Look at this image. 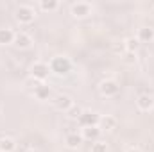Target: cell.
Instances as JSON below:
<instances>
[{
  "label": "cell",
  "mask_w": 154,
  "mask_h": 152,
  "mask_svg": "<svg viewBox=\"0 0 154 152\" xmlns=\"http://www.w3.org/2000/svg\"><path fill=\"white\" fill-rule=\"evenodd\" d=\"M48 66H50V74L57 77H65L72 72V61L66 56H54L50 59Z\"/></svg>",
  "instance_id": "1"
},
{
  "label": "cell",
  "mask_w": 154,
  "mask_h": 152,
  "mask_svg": "<svg viewBox=\"0 0 154 152\" xmlns=\"http://www.w3.org/2000/svg\"><path fill=\"white\" fill-rule=\"evenodd\" d=\"M36 18V9L29 4H23V5H18L16 11H14V20L20 23V25H29L32 23Z\"/></svg>",
  "instance_id": "2"
},
{
  "label": "cell",
  "mask_w": 154,
  "mask_h": 152,
  "mask_svg": "<svg viewBox=\"0 0 154 152\" xmlns=\"http://www.w3.org/2000/svg\"><path fill=\"white\" fill-rule=\"evenodd\" d=\"M93 13V5L90 2H74L70 5V14L77 18V20H82V18H88L90 14Z\"/></svg>",
  "instance_id": "3"
},
{
  "label": "cell",
  "mask_w": 154,
  "mask_h": 152,
  "mask_svg": "<svg viewBox=\"0 0 154 152\" xmlns=\"http://www.w3.org/2000/svg\"><path fill=\"white\" fill-rule=\"evenodd\" d=\"M99 91L102 97L106 99H113L120 93V84L116 82L115 79H104L100 84H99Z\"/></svg>",
  "instance_id": "4"
},
{
  "label": "cell",
  "mask_w": 154,
  "mask_h": 152,
  "mask_svg": "<svg viewBox=\"0 0 154 152\" xmlns=\"http://www.w3.org/2000/svg\"><path fill=\"white\" fill-rule=\"evenodd\" d=\"M29 72H31V77H32V79H36V81H39V82H43L45 79H48V75H50V66H48V63L36 61V63L31 65Z\"/></svg>",
  "instance_id": "5"
},
{
  "label": "cell",
  "mask_w": 154,
  "mask_h": 152,
  "mask_svg": "<svg viewBox=\"0 0 154 152\" xmlns=\"http://www.w3.org/2000/svg\"><path fill=\"white\" fill-rule=\"evenodd\" d=\"M79 125L81 127H93V125H99L100 122V114L97 111H90V109H84L82 114L79 116Z\"/></svg>",
  "instance_id": "6"
},
{
  "label": "cell",
  "mask_w": 154,
  "mask_h": 152,
  "mask_svg": "<svg viewBox=\"0 0 154 152\" xmlns=\"http://www.w3.org/2000/svg\"><path fill=\"white\" fill-rule=\"evenodd\" d=\"M52 104H54V108H56L57 111H63V113H66V111H68V109L74 106V100H72V97H70V95H65V93H61V95H56V97H54Z\"/></svg>",
  "instance_id": "7"
},
{
  "label": "cell",
  "mask_w": 154,
  "mask_h": 152,
  "mask_svg": "<svg viewBox=\"0 0 154 152\" xmlns=\"http://www.w3.org/2000/svg\"><path fill=\"white\" fill-rule=\"evenodd\" d=\"M100 134H102V129L99 125H93V127H82L81 129V136L82 140H88V141H97L100 140Z\"/></svg>",
  "instance_id": "8"
},
{
  "label": "cell",
  "mask_w": 154,
  "mask_h": 152,
  "mask_svg": "<svg viewBox=\"0 0 154 152\" xmlns=\"http://www.w3.org/2000/svg\"><path fill=\"white\" fill-rule=\"evenodd\" d=\"M136 39L140 41V45L142 43H152L154 41V27H151V25L140 27L138 32H136Z\"/></svg>",
  "instance_id": "9"
},
{
  "label": "cell",
  "mask_w": 154,
  "mask_h": 152,
  "mask_svg": "<svg viewBox=\"0 0 154 152\" xmlns=\"http://www.w3.org/2000/svg\"><path fill=\"white\" fill-rule=\"evenodd\" d=\"M32 38L27 34V32H16V36H14V47L16 48H20V50H27V48H31L32 47Z\"/></svg>",
  "instance_id": "10"
},
{
  "label": "cell",
  "mask_w": 154,
  "mask_h": 152,
  "mask_svg": "<svg viewBox=\"0 0 154 152\" xmlns=\"http://www.w3.org/2000/svg\"><path fill=\"white\" fill-rule=\"evenodd\" d=\"M136 106H138L140 111H151V109L154 108L152 95H149V93H142V95H138V97H136Z\"/></svg>",
  "instance_id": "11"
},
{
  "label": "cell",
  "mask_w": 154,
  "mask_h": 152,
  "mask_svg": "<svg viewBox=\"0 0 154 152\" xmlns=\"http://www.w3.org/2000/svg\"><path fill=\"white\" fill-rule=\"evenodd\" d=\"M118 125V120H116L113 114H100V122H99V127L102 131H113Z\"/></svg>",
  "instance_id": "12"
},
{
  "label": "cell",
  "mask_w": 154,
  "mask_h": 152,
  "mask_svg": "<svg viewBox=\"0 0 154 152\" xmlns=\"http://www.w3.org/2000/svg\"><path fill=\"white\" fill-rule=\"evenodd\" d=\"M32 95H34V99H36V100L45 102V100H48V99H50V95H52V90H50V86H48V84L41 82L38 88L32 91Z\"/></svg>",
  "instance_id": "13"
},
{
  "label": "cell",
  "mask_w": 154,
  "mask_h": 152,
  "mask_svg": "<svg viewBox=\"0 0 154 152\" xmlns=\"http://www.w3.org/2000/svg\"><path fill=\"white\" fill-rule=\"evenodd\" d=\"M82 141H84V140H82L81 132H70V134H66V138H65V145H66L68 149H72V150L79 149Z\"/></svg>",
  "instance_id": "14"
},
{
  "label": "cell",
  "mask_w": 154,
  "mask_h": 152,
  "mask_svg": "<svg viewBox=\"0 0 154 152\" xmlns=\"http://www.w3.org/2000/svg\"><path fill=\"white\" fill-rule=\"evenodd\" d=\"M14 36H16V32H13V29L0 27V47H5V45L14 43Z\"/></svg>",
  "instance_id": "15"
},
{
  "label": "cell",
  "mask_w": 154,
  "mask_h": 152,
  "mask_svg": "<svg viewBox=\"0 0 154 152\" xmlns=\"http://www.w3.org/2000/svg\"><path fill=\"white\" fill-rule=\"evenodd\" d=\"M38 5L43 13H54V11L59 9V2L57 0H41Z\"/></svg>",
  "instance_id": "16"
},
{
  "label": "cell",
  "mask_w": 154,
  "mask_h": 152,
  "mask_svg": "<svg viewBox=\"0 0 154 152\" xmlns=\"http://www.w3.org/2000/svg\"><path fill=\"white\" fill-rule=\"evenodd\" d=\"M0 150L2 152H14L16 150V141L9 136L0 138Z\"/></svg>",
  "instance_id": "17"
},
{
  "label": "cell",
  "mask_w": 154,
  "mask_h": 152,
  "mask_svg": "<svg viewBox=\"0 0 154 152\" xmlns=\"http://www.w3.org/2000/svg\"><path fill=\"white\" fill-rule=\"evenodd\" d=\"M124 47H125V52H133V54H138V48H140V41L136 39V36H131V38L124 39Z\"/></svg>",
  "instance_id": "18"
},
{
  "label": "cell",
  "mask_w": 154,
  "mask_h": 152,
  "mask_svg": "<svg viewBox=\"0 0 154 152\" xmlns=\"http://www.w3.org/2000/svg\"><path fill=\"white\" fill-rule=\"evenodd\" d=\"M90 152H109V147H108V143H106V141L97 140V141H93V143H91Z\"/></svg>",
  "instance_id": "19"
},
{
  "label": "cell",
  "mask_w": 154,
  "mask_h": 152,
  "mask_svg": "<svg viewBox=\"0 0 154 152\" xmlns=\"http://www.w3.org/2000/svg\"><path fill=\"white\" fill-rule=\"evenodd\" d=\"M82 111H84V109H82L81 106L74 104V106H72V108H70V109L66 111V116H68L70 120H79V116L82 114Z\"/></svg>",
  "instance_id": "20"
},
{
  "label": "cell",
  "mask_w": 154,
  "mask_h": 152,
  "mask_svg": "<svg viewBox=\"0 0 154 152\" xmlns=\"http://www.w3.org/2000/svg\"><path fill=\"white\" fill-rule=\"evenodd\" d=\"M120 59H122L125 65L133 66V65H136V61H138V56H136V54H133V52H124V54L120 56Z\"/></svg>",
  "instance_id": "21"
},
{
  "label": "cell",
  "mask_w": 154,
  "mask_h": 152,
  "mask_svg": "<svg viewBox=\"0 0 154 152\" xmlns=\"http://www.w3.org/2000/svg\"><path fill=\"white\" fill-rule=\"evenodd\" d=\"M39 84H41V82H39V81H36V79H32V77H29V79L25 81V88H27V90H31V91H34Z\"/></svg>",
  "instance_id": "22"
},
{
  "label": "cell",
  "mask_w": 154,
  "mask_h": 152,
  "mask_svg": "<svg viewBox=\"0 0 154 152\" xmlns=\"http://www.w3.org/2000/svg\"><path fill=\"white\" fill-rule=\"evenodd\" d=\"M127 152H143V150H142L140 147H129V149H127Z\"/></svg>",
  "instance_id": "23"
},
{
  "label": "cell",
  "mask_w": 154,
  "mask_h": 152,
  "mask_svg": "<svg viewBox=\"0 0 154 152\" xmlns=\"http://www.w3.org/2000/svg\"><path fill=\"white\" fill-rule=\"evenodd\" d=\"M27 152H39V150H36V149H29Z\"/></svg>",
  "instance_id": "24"
},
{
  "label": "cell",
  "mask_w": 154,
  "mask_h": 152,
  "mask_svg": "<svg viewBox=\"0 0 154 152\" xmlns=\"http://www.w3.org/2000/svg\"><path fill=\"white\" fill-rule=\"evenodd\" d=\"M0 152H2V150H0Z\"/></svg>",
  "instance_id": "25"
}]
</instances>
